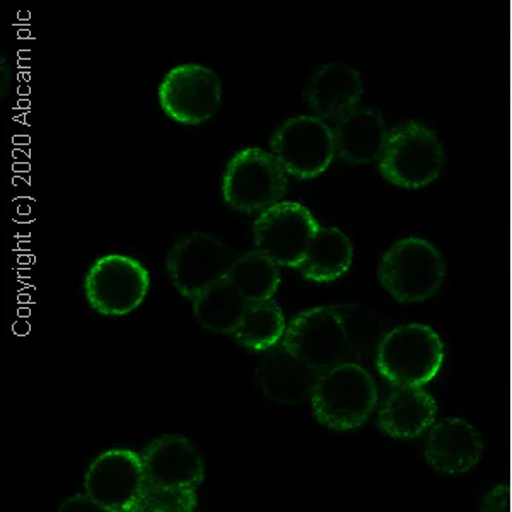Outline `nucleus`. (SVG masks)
Segmentation results:
<instances>
[{
  "label": "nucleus",
  "mask_w": 512,
  "mask_h": 512,
  "mask_svg": "<svg viewBox=\"0 0 512 512\" xmlns=\"http://www.w3.org/2000/svg\"><path fill=\"white\" fill-rule=\"evenodd\" d=\"M378 398V388L366 367L344 362L320 374L309 402L315 419L326 429L352 432L373 417Z\"/></svg>",
  "instance_id": "obj_1"
},
{
  "label": "nucleus",
  "mask_w": 512,
  "mask_h": 512,
  "mask_svg": "<svg viewBox=\"0 0 512 512\" xmlns=\"http://www.w3.org/2000/svg\"><path fill=\"white\" fill-rule=\"evenodd\" d=\"M444 364V344L431 326L410 323L384 333L374 367L393 388H424Z\"/></svg>",
  "instance_id": "obj_2"
},
{
  "label": "nucleus",
  "mask_w": 512,
  "mask_h": 512,
  "mask_svg": "<svg viewBox=\"0 0 512 512\" xmlns=\"http://www.w3.org/2000/svg\"><path fill=\"white\" fill-rule=\"evenodd\" d=\"M289 178L272 152L260 147L239 151L222 176V198L231 209L243 214L263 212L282 202Z\"/></svg>",
  "instance_id": "obj_3"
},
{
  "label": "nucleus",
  "mask_w": 512,
  "mask_h": 512,
  "mask_svg": "<svg viewBox=\"0 0 512 512\" xmlns=\"http://www.w3.org/2000/svg\"><path fill=\"white\" fill-rule=\"evenodd\" d=\"M378 275L384 289L396 301L420 303L441 289L446 265L429 241L405 238L384 253Z\"/></svg>",
  "instance_id": "obj_4"
},
{
  "label": "nucleus",
  "mask_w": 512,
  "mask_h": 512,
  "mask_svg": "<svg viewBox=\"0 0 512 512\" xmlns=\"http://www.w3.org/2000/svg\"><path fill=\"white\" fill-rule=\"evenodd\" d=\"M444 151L437 135L420 123H407L391 130L379 158V171L386 180L403 188L429 185L441 175Z\"/></svg>",
  "instance_id": "obj_5"
},
{
  "label": "nucleus",
  "mask_w": 512,
  "mask_h": 512,
  "mask_svg": "<svg viewBox=\"0 0 512 512\" xmlns=\"http://www.w3.org/2000/svg\"><path fill=\"white\" fill-rule=\"evenodd\" d=\"M151 275L132 256H101L91 265L84 279V294L89 306L99 315L125 316L146 301Z\"/></svg>",
  "instance_id": "obj_6"
},
{
  "label": "nucleus",
  "mask_w": 512,
  "mask_h": 512,
  "mask_svg": "<svg viewBox=\"0 0 512 512\" xmlns=\"http://www.w3.org/2000/svg\"><path fill=\"white\" fill-rule=\"evenodd\" d=\"M270 152L287 176L313 180L323 175L337 156L333 127L313 115L289 118L272 135Z\"/></svg>",
  "instance_id": "obj_7"
},
{
  "label": "nucleus",
  "mask_w": 512,
  "mask_h": 512,
  "mask_svg": "<svg viewBox=\"0 0 512 512\" xmlns=\"http://www.w3.org/2000/svg\"><path fill=\"white\" fill-rule=\"evenodd\" d=\"M282 345L318 374L352 362L349 337L335 306L306 309L294 316Z\"/></svg>",
  "instance_id": "obj_8"
},
{
  "label": "nucleus",
  "mask_w": 512,
  "mask_h": 512,
  "mask_svg": "<svg viewBox=\"0 0 512 512\" xmlns=\"http://www.w3.org/2000/svg\"><path fill=\"white\" fill-rule=\"evenodd\" d=\"M236 256L221 239L192 233L176 241L166 256V272L178 294L195 299L217 282L227 279Z\"/></svg>",
  "instance_id": "obj_9"
},
{
  "label": "nucleus",
  "mask_w": 512,
  "mask_h": 512,
  "mask_svg": "<svg viewBox=\"0 0 512 512\" xmlns=\"http://www.w3.org/2000/svg\"><path fill=\"white\" fill-rule=\"evenodd\" d=\"M318 226L308 207L282 200L256 217L255 250L274 260L279 267L299 270Z\"/></svg>",
  "instance_id": "obj_10"
},
{
  "label": "nucleus",
  "mask_w": 512,
  "mask_h": 512,
  "mask_svg": "<svg viewBox=\"0 0 512 512\" xmlns=\"http://www.w3.org/2000/svg\"><path fill=\"white\" fill-rule=\"evenodd\" d=\"M158 96L166 117L195 127L216 117L222 103V82L205 65H178L163 77Z\"/></svg>",
  "instance_id": "obj_11"
},
{
  "label": "nucleus",
  "mask_w": 512,
  "mask_h": 512,
  "mask_svg": "<svg viewBox=\"0 0 512 512\" xmlns=\"http://www.w3.org/2000/svg\"><path fill=\"white\" fill-rule=\"evenodd\" d=\"M146 483L142 456L130 449L99 454L84 477L86 494L110 512H139Z\"/></svg>",
  "instance_id": "obj_12"
},
{
  "label": "nucleus",
  "mask_w": 512,
  "mask_h": 512,
  "mask_svg": "<svg viewBox=\"0 0 512 512\" xmlns=\"http://www.w3.org/2000/svg\"><path fill=\"white\" fill-rule=\"evenodd\" d=\"M483 449L485 443L480 431L460 417L436 422L425 434V461L444 477L472 472L482 458Z\"/></svg>",
  "instance_id": "obj_13"
},
{
  "label": "nucleus",
  "mask_w": 512,
  "mask_h": 512,
  "mask_svg": "<svg viewBox=\"0 0 512 512\" xmlns=\"http://www.w3.org/2000/svg\"><path fill=\"white\" fill-rule=\"evenodd\" d=\"M140 456L147 483L192 490L200 489L204 483V458L187 437H158Z\"/></svg>",
  "instance_id": "obj_14"
},
{
  "label": "nucleus",
  "mask_w": 512,
  "mask_h": 512,
  "mask_svg": "<svg viewBox=\"0 0 512 512\" xmlns=\"http://www.w3.org/2000/svg\"><path fill=\"white\" fill-rule=\"evenodd\" d=\"M364 82L354 67L332 62L316 70L304 89V101L313 117L325 122H338L359 108Z\"/></svg>",
  "instance_id": "obj_15"
},
{
  "label": "nucleus",
  "mask_w": 512,
  "mask_h": 512,
  "mask_svg": "<svg viewBox=\"0 0 512 512\" xmlns=\"http://www.w3.org/2000/svg\"><path fill=\"white\" fill-rule=\"evenodd\" d=\"M320 374L291 350L279 345L268 350L256 366V381L268 400L277 405H299L313 395Z\"/></svg>",
  "instance_id": "obj_16"
},
{
  "label": "nucleus",
  "mask_w": 512,
  "mask_h": 512,
  "mask_svg": "<svg viewBox=\"0 0 512 512\" xmlns=\"http://www.w3.org/2000/svg\"><path fill=\"white\" fill-rule=\"evenodd\" d=\"M436 398L424 388H393L378 412L379 431L398 441L424 436L436 424Z\"/></svg>",
  "instance_id": "obj_17"
},
{
  "label": "nucleus",
  "mask_w": 512,
  "mask_h": 512,
  "mask_svg": "<svg viewBox=\"0 0 512 512\" xmlns=\"http://www.w3.org/2000/svg\"><path fill=\"white\" fill-rule=\"evenodd\" d=\"M333 135L338 159L367 164L381 158L390 132L378 110L359 106L335 122Z\"/></svg>",
  "instance_id": "obj_18"
},
{
  "label": "nucleus",
  "mask_w": 512,
  "mask_h": 512,
  "mask_svg": "<svg viewBox=\"0 0 512 512\" xmlns=\"http://www.w3.org/2000/svg\"><path fill=\"white\" fill-rule=\"evenodd\" d=\"M354 260V246L347 234L332 226H318L308 255L299 267L304 279L328 284L349 272Z\"/></svg>",
  "instance_id": "obj_19"
},
{
  "label": "nucleus",
  "mask_w": 512,
  "mask_h": 512,
  "mask_svg": "<svg viewBox=\"0 0 512 512\" xmlns=\"http://www.w3.org/2000/svg\"><path fill=\"white\" fill-rule=\"evenodd\" d=\"M192 303L198 325L221 335H233L248 308L245 297L227 279L198 294Z\"/></svg>",
  "instance_id": "obj_20"
},
{
  "label": "nucleus",
  "mask_w": 512,
  "mask_h": 512,
  "mask_svg": "<svg viewBox=\"0 0 512 512\" xmlns=\"http://www.w3.org/2000/svg\"><path fill=\"white\" fill-rule=\"evenodd\" d=\"M286 315L274 299L248 304L233 337L245 349L268 352L284 342L287 332Z\"/></svg>",
  "instance_id": "obj_21"
},
{
  "label": "nucleus",
  "mask_w": 512,
  "mask_h": 512,
  "mask_svg": "<svg viewBox=\"0 0 512 512\" xmlns=\"http://www.w3.org/2000/svg\"><path fill=\"white\" fill-rule=\"evenodd\" d=\"M227 280L245 297L248 304L274 299L279 291L282 275L280 267L260 251H246L236 256Z\"/></svg>",
  "instance_id": "obj_22"
},
{
  "label": "nucleus",
  "mask_w": 512,
  "mask_h": 512,
  "mask_svg": "<svg viewBox=\"0 0 512 512\" xmlns=\"http://www.w3.org/2000/svg\"><path fill=\"white\" fill-rule=\"evenodd\" d=\"M335 309L344 321L352 350V362L362 359V355H366L369 350H374L376 354L384 335H381V321L373 309L359 304H340Z\"/></svg>",
  "instance_id": "obj_23"
},
{
  "label": "nucleus",
  "mask_w": 512,
  "mask_h": 512,
  "mask_svg": "<svg viewBox=\"0 0 512 512\" xmlns=\"http://www.w3.org/2000/svg\"><path fill=\"white\" fill-rule=\"evenodd\" d=\"M197 490L146 483L139 512H197Z\"/></svg>",
  "instance_id": "obj_24"
},
{
  "label": "nucleus",
  "mask_w": 512,
  "mask_h": 512,
  "mask_svg": "<svg viewBox=\"0 0 512 512\" xmlns=\"http://www.w3.org/2000/svg\"><path fill=\"white\" fill-rule=\"evenodd\" d=\"M57 512H110L106 511L105 507L94 501L93 497H89L86 492L84 494H76L65 499L60 504L59 511Z\"/></svg>",
  "instance_id": "obj_25"
},
{
  "label": "nucleus",
  "mask_w": 512,
  "mask_h": 512,
  "mask_svg": "<svg viewBox=\"0 0 512 512\" xmlns=\"http://www.w3.org/2000/svg\"><path fill=\"white\" fill-rule=\"evenodd\" d=\"M0 72H2V77H0V94L2 96H6L9 93V88H11V67L7 64L6 57L2 55V59H0Z\"/></svg>",
  "instance_id": "obj_26"
}]
</instances>
